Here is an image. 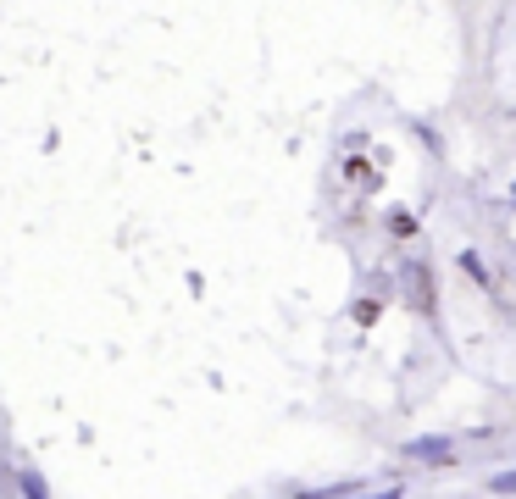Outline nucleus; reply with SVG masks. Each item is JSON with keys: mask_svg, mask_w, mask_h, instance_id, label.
Segmentation results:
<instances>
[{"mask_svg": "<svg viewBox=\"0 0 516 499\" xmlns=\"http://www.w3.org/2000/svg\"><path fill=\"white\" fill-rule=\"evenodd\" d=\"M361 499H405V488L395 483V488H383V494H361Z\"/></svg>", "mask_w": 516, "mask_h": 499, "instance_id": "8", "label": "nucleus"}, {"mask_svg": "<svg viewBox=\"0 0 516 499\" xmlns=\"http://www.w3.org/2000/svg\"><path fill=\"white\" fill-rule=\"evenodd\" d=\"M511 206H516V183H511Z\"/></svg>", "mask_w": 516, "mask_h": 499, "instance_id": "9", "label": "nucleus"}, {"mask_svg": "<svg viewBox=\"0 0 516 499\" xmlns=\"http://www.w3.org/2000/svg\"><path fill=\"white\" fill-rule=\"evenodd\" d=\"M489 494H516V466H511V472H494V477H489Z\"/></svg>", "mask_w": 516, "mask_h": 499, "instance_id": "5", "label": "nucleus"}, {"mask_svg": "<svg viewBox=\"0 0 516 499\" xmlns=\"http://www.w3.org/2000/svg\"><path fill=\"white\" fill-rule=\"evenodd\" d=\"M400 455L416 460V466H444L449 455H456V444H449V439H405Z\"/></svg>", "mask_w": 516, "mask_h": 499, "instance_id": "2", "label": "nucleus"}, {"mask_svg": "<svg viewBox=\"0 0 516 499\" xmlns=\"http://www.w3.org/2000/svg\"><path fill=\"white\" fill-rule=\"evenodd\" d=\"M389 227H395V233H411L416 222H411V211H389Z\"/></svg>", "mask_w": 516, "mask_h": 499, "instance_id": "7", "label": "nucleus"}, {"mask_svg": "<svg viewBox=\"0 0 516 499\" xmlns=\"http://www.w3.org/2000/svg\"><path fill=\"white\" fill-rule=\"evenodd\" d=\"M17 494H22V499H50V488H45L40 472H17Z\"/></svg>", "mask_w": 516, "mask_h": 499, "instance_id": "4", "label": "nucleus"}, {"mask_svg": "<svg viewBox=\"0 0 516 499\" xmlns=\"http://www.w3.org/2000/svg\"><path fill=\"white\" fill-rule=\"evenodd\" d=\"M356 499H361V494H356Z\"/></svg>", "mask_w": 516, "mask_h": 499, "instance_id": "10", "label": "nucleus"}, {"mask_svg": "<svg viewBox=\"0 0 516 499\" xmlns=\"http://www.w3.org/2000/svg\"><path fill=\"white\" fill-rule=\"evenodd\" d=\"M361 483H328V488H306L300 499H356Z\"/></svg>", "mask_w": 516, "mask_h": 499, "instance_id": "3", "label": "nucleus"}, {"mask_svg": "<svg viewBox=\"0 0 516 499\" xmlns=\"http://www.w3.org/2000/svg\"><path fill=\"white\" fill-rule=\"evenodd\" d=\"M461 266H467V272H472L477 283H489V272H483V261H477V250H467V255H461Z\"/></svg>", "mask_w": 516, "mask_h": 499, "instance_id": "6", "label": "nucleus"}, {"mask_svg": "<svg viewBox=\"0 0 516 499\" xmlns=\"http://www.w3.org/2000/svg\"><path fill=\"white\" fill-rule=\"evenodd\" d=\"M400 294L416 316H433L439 294H433V266L428 261H400Z\"/></svg>", "mask_w": 516, "mask_h": 499, "instance_id": "1", "label": "nucleus"}]
</instances>
